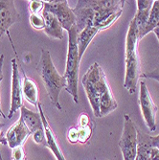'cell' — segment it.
<instances>
[{"instance_id":"31","label":"cell","mask_w":159,"mask_h":160,"mask_svg":"<svg viewBox=\"0 0 159 160\" xmlns=\"http://www.w3.org/2000/svg\"><path fill=\"white\" fill-rule=\"evenodd\" d=\"M153 32H154V34L156 35V37H157V38H158V41H159V26L156 27V28L154 29Z\"/></svg>"},{"instance_id":"22","label":"cell","mask_w":159,"mask_h":160,"mask_svg":"<svg viewBox=\"0 0 159 160\" xmlns=\"http://www.w3.org/2000/svg\"><path fill=\"white\" fill-rule=\"evenodd\" d=\"M67 139L71 144H76L79 142V130L77 127L70 128L67 132Z\"/></svg>"},{"instance_id":"6","label":"cell","mask_w":159,"mask_h":160,"mask_svg":"<svg viewBox=\"0 0 159 160\" xmlns=\"http://www.w3.org/2000/svg\"><path fill=\"white\" fill-rule=\"evenodd\" d=\"M137 132L138 130L131 116L128 114H125L123 132L118 143L124 160H135L136 158L138 146Z\"/></svg>"},{"instance_id":"28","label":"cell","mask_w":159,"mask_h":160,"mask_svg":"<svg viewBox=\"0 0 159 160\" xmlns=\"http://www.w3.org/2000/svg\"><path fill=\"white\" fill-rule=\"evenodd\" d=\"M149 156L151 160H159V149L151 147L149 152Z\"/></svg>"},{"instance_id":"12","label":"cell","mask_w":159,"mask_h":160,"mask_svg":"<svg viewBox=\"0 0 159 160\" xmlns=\"http://www.w3.org/2000/svg\"><path fill=\"white\" fill-rule=\"evenodd\" d=\"M37 108H38V112L40 114L41 117V121L43 124V128H44V132H45V137H46V147H48L51 152L54 153V155L56 156L57 160H66L60 146L59 143L57 141V137L53 132V129L51 128V126L49 125L46 116L44 114V111L42 109V106L40 104V102L37 104Z\"/></svg>"},{"instance_id":"25","label":"cell","mask_w":159,"mask_h":160,"mask_svg":"<svg viewBox=\"0 0 159 160\" xmlns=\"http://www.w3.org/2000/svg\"><path fill=\"white\" fill-rule=\"evenodd\" d=\"M141 76L145 79H152V80L159 82V66H157L155 69H153L152 71L146 72V73L142 74Z\"/></svg>"},{"instance_id":"3","label":"cell","mask_w":159,"mask_h":160,"mask_svg":"<svg viewBox=\"0 0 159 160\" xmlns=\"http://www.w3.org/2000/svg\"><path fill=\"white\" fill-rule=\"evenodd\" d=\"M37 71L52 104L57 108V109L62 110V108L60 104V94L61 91L66 87L67 82L64 76L61 75L57 72L53 63L50 52L46 49L41 50L40 60L37 63Z\"/></svg>"},{"instance_id":"8","label":"cell","mask_w":159,"mask_h":160,"mask_svg":"<svg viewBox=\"0 0 159 160\" xmlns=\"http://www.w3.org/2000/svg\"><path fill=\"white\" fill-rule=\"evenodd\" d=\"M139 106L143 115L144 121L151 132L156 130V113L158 110L157 106L150 94V91L147 87L145 82H140V92H139Z\"/></svg>"},{"instance_id":"13","label":"cell","mask_w":159,"mask_h":160,"mask_svg":"<svg viewBox=\"0 0 159 160\" xmlns=\"http://www.w3.org/2000/svg\"><path fill=\"white\" fill-rule=\"evenodd\" d=\"M19 69L22 71L23 74V81H22V96L24 99L33 105L34 107H37L39 103V97H38V87L35 81H33L31 78H29L26 74L24 69L21 67V64L18 62Z\"/></svg>"},{"instance_id":"1","label":"cell","mask_w":159,"mask_h":160,"mask_svg":"<svg viewBox=\"0 0 159 160\" xmlns=\"http://www.w3.org/2000/svg\"><path fill=\"white\" fill-rule=\"evenodd\" d=\"M124 0H80L73 9L76 27L82 32L87 26H99L106 30L116 21L123 12Z\"/></svg>"},{"instance_id":"5","label":"cell","mask_w":159,"mask_h":160,"mask_svg":"<svg viewBox=\"0 0 159 160\" xmlns=\"http://www.w3.org/2000/svg\"><path fill=\"white\" fill-rule=\"evenodd\" d=\"M78 35L79 32L77 30V27L74 25L71 28V30L68 31V50L65 72L63 75L67 82L65 90L72 96L75 104H79L78 83L81 62L78 50Z\"/></svg>"},{"instance_id":"11","label":"cell","mask_w":159,"mask_h":160,"mask_svg":"<svg viewBox=\"0 0 159 160\" xmlns=\"http://www.w3.org/2000/svg\"><path fill=\"white\" fill-rule=\"evenodd\" d=\"M30 135V130L28 129L23 120L19 118L16 123H13L8 128L5 138L7 140V144L9 145V147L12 150L17 147L22 146Z\"/></svg>"},{"instance_id":"26","label":"cell","mask_w":159,"mask_h":160,"mask_svg":"<svg viewBox=\"0 0 159 160\" xmlns=\"http://www.w3.org/2000/svg\"><path fill=\"white\" fill-rule=\"evenodd\" d=\"M3 62H4V55H1L0 56V83H1L3 80ZM0 117L7 118L1 108V100H0Z\"/></svg>"},{"instance_id":"19","label":"cell","mask_w":159,"mask_h":160,"mask_svg":"<svg viewBox=\"0 0 159 160\" xmlns=\"http://www.w3.org/2000/svg\"><path fill=\"white\" fill-rule=\"evenodd\" d=\"M79 130V142L81 144L87 143L92 135V130H93V125H87V126H78Z\"/></svg>"},{"instance_id":"9","label":"cell","mask_w":159,"mask_h":160,"mask_svg":"<svg viewBox=\"0 0 159 160\" xmlns=\"http://www.w3.org/2000/svg\"><path fill=\"white\" fill-rule=\"evenodd\" d=\"M17 57L12 59V96L11 108L7 118H12L13 114L21 108L22 105V82L19 75V65Z\"/></svg>"},{"instance_id":"15","label":"cell","mask_w":159,"mask_h":160,"mask_svg":"<svg viewBox=\"0 0 159 160\" xmlns=\"http://www.w3.org/2000/svg\"><path fill=\"white\" fill-rule=\"evenodd\" d=\"M20 118L25 123L28 129L30 130L31 134H34L39 130H43V124L39 112L32 111L26 107L22 106L20 108Z\"/></svg>"},{"instance_id":"29","label":"cell","mask_w":159,"mask_h":160,"mask_svg":"<svg viewBox=\"0 0 159 160\" xmlns=\"http://www.w3.org/2000/svg\"><path fill=\"white\" fill-rule=\"evenodd\" d=\"M149 142L152 147L159 149V134L157 136H149Z\"/></svg>"},{"instance_id":"17","label":"cell","mask_w":159,"mask_h":160,"mask_svg":"<svg viewBox=\"0 0 159 160\" xmlns=\"http://www.w3.org/2000/svg\"><path fill=\"white\" fill-rule=\"evenodd\" d=\"M103 29L99 26H87L85 27L82 32L78 35V50H79V58L82 60V58L87 49L88 45L91 43L95 36L102 31Z\"/></svg>"},{"instance_id":"27","label":"cell","mask_w":159,"mask_h":160,"mask_svg":"<svg viewBox=\"0 0 159 160\" xmlns=\"http://www.w3.org/2000/svg\"><path fill=\"white\" fill-rule=\"evenodd\" d=\"M92 124L90 119H89V116L85 113H82L79 116V120H78V126H87Z\"/></svg>"},{"instance_id":"7","label":"cell","mask_w":159,"mask_h":160,"mask_svg":"<svg viewBox=\"0 0 159 160\" xmlns=\"http://www.w3.org/2000/svg\"><path fill=\"white\" fill-rule=\"evenodd\" d=\"M52 12L60 21L63 30L67 32L76 25V16L68 5L67 0H54V1H44V9Z\"/></svg>"},{"instance_id":"20","label":"cell","mask_w":159,"mask_h":160,"mask_svg":"<svg viewBox=\"0 0 159 160\" xmlns=\"http://www.w3.org/2000/svg\"><path fill=\"white\" fill-rule=\"evenodd\" d=\"M29 20H30L31 26L34 29H37V30H41V29H44L45 27V21H44V18H43L42 13L31 14Z\"/></svg>"},{"instance_id":"18","label":"cell","mask_w":159,"mask_h":160,"mask_svg":"<svg viewBox=\"0 0 159 160\" xmlns=\"http://www.w3.org/2000/svg\"><path fill=\"white\" fill-rule=\"evenodd\" d=\"M159 26V0L153 1L152 8L151 10L149 19L140 34H138V39L141 40L144 37L150 32L153 31L156 27Z\"/></svg>"},{"instance_id":"23","label":"cell","mask_w":159,"mask_h":160,"mask_svg":"<svg viewBox=\"0 0 159 160\" xmlns=\"http://www.w3.org/2000/svg\"><path fill=\"white\" fill-rule=\"evenodd\" d=\"M12 160H26V154L23 150V147H17L12 151Z\"/></svg>"},{"instance_id":"30","label":"cell","mask_w":159,"mask_h":160,"mask_svg":"<svg viewBox=\"0 0 159 160\" xmlns=\"http://www.w3.org/2000/svg\"><path fill=\"white\" fill-rule=\"evenodd\" d=\"M4 124L2 122H0V144H3V145H6L7 144V140L6 138L2 135L1 133V130H2V128H3ZM0 160H2V157H1V152H0Z\"/></svg>"},{"instance_id":"24","label":"cell","mask_w":159,"mask_h":160,"mask_svg":"<svg viewBox=\"0 0 159 160\" xmlns=\"http://www.w3.org/2000/svg\"><path fill=\"white\" fill-rule=\"evenodd\" d=\"M33 138H34V141L37 144H40V145H43V146H46V137H45L44 129L39 130V132L34 133Z\"/></svg>"},{"instance_id":"16","label":"cell","mask_w":159,"mask_h":160,"mask_svg":"<svg viewBox=\"0 0 159 160\" xmlns=\"http://www.w3.org/2000/svg\"><path fill=\"white\" fill-rule=\"evenodd\" d=\"M137 12L133 18L136 27H137V35L142 32L145 27L148 19L151 10L152 8L153 1L152 0H137Z\"/></svg>"},{"instance_id":"2","label":"cell","mask_w":159,"mask_h":160,"mask_svg":"<svg viewBox=\"0 0 159 160\" xmlns=\"http://www.w3.org/2000/svg\"><path fill=\"white\" fill-rule=\"evenodd\" d=\"M82 83L95 117H105L118 108L105 72L98 62L90 65L82 79Z\"/></svg>"},{"instance_id":"4","label":"cell","mask_w":159,"mask_h":160,"mask_svg":"<svg viewBox=\"0 0 159 160\" xmlns=\"http://www.w3.org/2000/svg\"><path fill=\"white\" fill-rule=\"evenodd\" d=\"M138 36L134 19L131 20L126 39V74L124 87L129 94L136 92L140 78V62L138 57Z\"/></svg>"},{"instance_id":"21","label":"cell","mask_w":159,"mask_h":160,"mask_svg":"<svg viewBox=\"0 0 159 160\" xmlns=\"http://www.w3.org/2000/svg\"><path fill=\"white\" fill-rule=\"evenodd\" d=\"M29 11L31 14H38L42 13L43 9H44V1H39V0H31L28 4Z\"/></svg>"},{"instance_id":"14","label":"cell","mask_w":159,"mask_h":160,"mask_svg":"<svg viewBox=\"0 0 159 160\" xmlns=\"http://www.w3.org/2000/svg\"><path fill=\"white\" fill-rule=\"evenodd\" d=\"M42 16L44 18L45 21V27H44V32L45 34L52 38L55 39H63L64 38V30L62 26L61 25L60 21L54 16V14L50 12H47L43 10Z\"/></svg>"},{"instance_id":"10","label":"cell","mask_w":159,"mask_h":160,"mask_svg":"<svg viewBox=\"0 0 159 160\" xmlns=\"http://www.w3.org/2000/svg\"><path fill=\"white\" fill-rule=\"evenodd\" d=\"M20 19L14 1L0 0V39L2 36L9 32V28Z\"/></svg>"}]
</instances>
